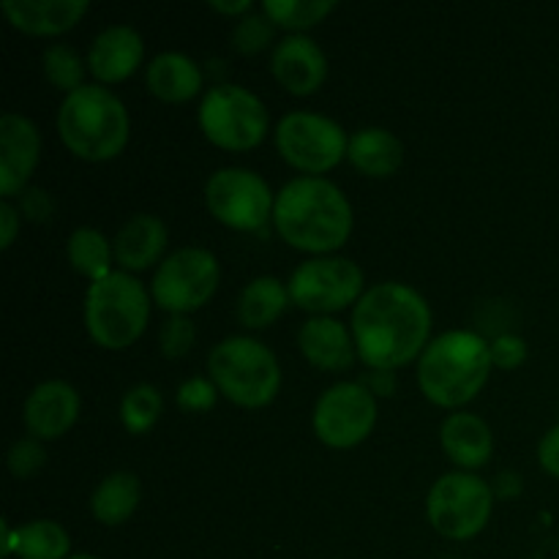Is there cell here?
<instances>
[{"label":"cell","mask_w":559,"mask_h":559,"mask_svg":"<svg viewBox=\"0 0 559 559\" xmlns=\"http://www.w3.org/2000/svg\"><path fill=\"white\" fill-rule=\"evenodd\" d=\"M16 557L22 559H69L71 538L52 519H36L22 524Z\"/></svg>","instance_id":"27"},{"label":"cell","mask_w":559,"mask_h":559,"mask_svg":"<svg viewBox=\"0 0 559 559\" xmlns=\"http://www.w3.org/2000/svg\"><path fill=\"white\" fill-rule=\"evenodd\" d=\"M66 254H69L71 267L80 276L91 278V284L102 282V278H107L112 273L109 271V260H115L112 246H109L107 235L93 227L74 229L69 243H66Z\"/></svg>","instance_id":"26"},{"label":"cell","mask_w":559,"mask_h":559,"mask_svg":"<svg viewBox=\"0 0 559 559\" xmlns=\"http://www.w3.org/2000/svg\"><path fill=\"white\" fill-rule=\"evenodd\" d=\"M431 309L409 284L382 282L353 309V338L369 369L396 371L429 347Z\"/></svg>","instance_id":"1"},{"label":"cell","mask_w":559,"mask_h":559,"mask_svg":"<svg viewBox=\"0 0 559 559\" xmlns=\"http://www.w3.org/2000/svg\"><path fill=\"white\" fill-rule=\"evenodd\" d=\"M218 388L213 385V380H205V377H191L183 385L178 388V407L186 409V413H205L216 404Z\"/></svg>","instance_id":"34"},{"label":"cell","mask_w":559,"mask_h":559,"mask_svg":"<svg viewBox=\"0 0 559 559\" xmlns=\"http://www.w3.org/2000/svg\"><path fill=\"white\" fill-rule=\"evenodd\" d=\"M298 347L304 358L314 369L344 371L355 360V338L349 336L347 325L333 317H311L300 325Z\"/></svg>","instance_id":"19"},{"label":"cell","mask_w":559,"mask_h":559,"mask_svg":"<svg viewBox=\"0 0 559 559\" xmlns=\"http://www.w3.org/2000/svg\"><path fill=\"white\" fill-rule=\"evenodd\" d=\"M349 164L369 178H391L404 162V145L393 131L366 126L349 136Z\"/></svg>","instance_id":"23"},{"label":"cell","mask_w":559,"mask_h":559,"mask_svg":"<svg viewBox=\"0 0 559 559\" xmlns=\"http://www.w3.org/2000/svg\"><path fill=\"white\" fill-rule=\"evenodd\" d=\"M145 58V41L131 25H109L93 38L87 49V69L98 85L123 82L134 74Z\"/></svg>","instance_id":"17"},{"label":"cell","mask_w":559,"mask_h":559,"mask_svg":"<svg viewBox=\"0 0 559 559\" xmlns=\"http://www.w3.org/2000/svg\"><path fill=\"white\" fill-rule=\"evenodd\" d=\"M41 69L49 85L63 91L66 96L85 85V60L69 44H49L41 55Z\"/></svg>","instance_id":"30"},{"label":"cell","mask_w":559,"mask_h":559,"mask_svg":"<svg viewBox=\"0 0 559 559\" xmlns=\"http://www.w3.org/2000/svg\"><path fill=\"white\" fill-rule=\"evenodd\" d=\"M147 91L167 104L191 102L202 91V71L183 52H162L147 63Z\"/></svg>","instance_id":"22"},{"label":"cell","mask_w":559,"mask_h":559,"mask_svg":"<svg viewBox=\"0 0 559 559\" xmlns=\"http://www.w3.org/2000/svg\"><path fill=\"white\" fill-rule=\"evenodd\" d=\"M538 462L551 478H559V424L546 431V437L538 445Z\"/></svg>","instance_id":"38"},{"label":"cell","mask_w":559,"mask_h":559,"mask_svg":"<svg viewBox=\"0 0 559 559\" xmlns=\"http://www.w3.org/2000/svg\"><path fill=\"white\" fill-rule=\"evenodd\" d=\"M491 366V344L480 333L445 331L418 358L420 393L437 407L459 409L484 391Z\"/></svg>","instance_id":"3"},{"label":"cell","mask_w":559,"mask_h":559,"mask_svg":"<svg viewBox=\"0 0 559 559\" xmlns=\"http://www.w3.org/2000/svg\"><path fill=\"white\" fill-rule=\"evenodd\" d=\"M364 271L347 257H314L289 276V298L314 317H331L364 298Z\"/></svg>","instance_id":"11"},{"label":"cell","mask_w":559,"mask_h":559,"mask_svg":"<svg viewBox=\"0 0 559 559\" xmlns=\"http://www.w3.org/2000/svg\"><path fill=\"white\" fill-rule=\"evenodd\" d=\"M205 202L218 224L238 233H260L273 218L276 197L254 169L224 167L207 178Z\"/></svg>","instance_id":"12"},{"label":"cell","mask_w":559,"mask_h":559,"mask_svg":"<svg viewBox=\"0 0 559 559\" xmlns=\"http://www.w3.org/2000/svg\"><path fill=\"white\" fill-rule=\"evenodd\" d=\"M87 0H3L0 11L11 27L27 36H60L87 14Z\"/></svg>","instance_id":"18"},{"label":"cell","mask_w":559,"mask_h":559,"mask_svg":"<svg viewBox=\"0 0 559 559\" xmlns=\"http://www.w3.org/2000/svg\"><path fill=\"white\" fill-rule=\"evenodd\" d=\"M353 205L325 178H295L284 183L273 207V227L284 243L309 254H331L353 235Z\"/></svg>","instance_id":"2"},{"label":"cell","mask_w":559,"mask_h":559,"mask_svg":"<svg viewBox=\"0 0 559 559\" xmlns=\"http://www.w3.org/2000/svg\"><path fill=\"white\" fill-rule=\"evenodd\" d=\"M218 282H222V267L216 254L202 246H183L158 262L151 295L158 309L169 311L173 317H189L191 311L207 306V300L216 295Z\"/></svg>","instance_id":"8"},{"label":"cell","mask_w":559,"mask_h":559,"mask_svg":"<svg viewBox=\"0 0 559 559\" xmlns=\"http://www.w3.org/2000/svg\"><path fill=\"white\" fill-rule=\"evenodd\" d=\"M440 442L445 456L464 469H478L495 453L489 424L475 413H453L442 420Z\"/></svg>","instance_id":"21"},{"label":"cell","mask_w":559,"mask_h":559,"mask_svg":"<svg viewBox=\"0 0 559 559\" xmlns=\"http://www.w3.org/2000/svg\"><path fill=\"white\" fill-rule=\"evenodd\" d=\"M164 249H167V224L153 213L131 216L112 240L115 262L126 273L147 271L153 262L162 260Z\"/></svg>","instance_id":"20"},{"label":"cell","mask_w":559,"mask_h":559,"mask_svg":"<svg viewBox=\"0 0 559 559\" xmlns=\"http://www.w3.org/2000/svg\"><path fill=\"white\" fill-rule=\"evenodd\" d=\"M271 71L293 96H311L328 80V55L306 33H289L273 49Z\"/></svg>","instance_id":"16"},{"label":"cell","mask_w":559,"mask_h":559,"mask_svg":"<svg viewBox=\"0 0 559 559\" xmlns=\"http://www.w3.org/2000/svg\"><path fill=\"white\" fill-rule=\"evenodd\" d=\"M41 158V134L36 123L20 112H5L0 118V194H22Z\"/></svg>","instance_id":"15"},{"label":"cell","mask_w":559,"mask_h":559,"mask_svg":"<svg viewBox=\"0 0 559 559\" xmlns=\"http://www.w3.org/2000/svg\"><path fill=\"white\" fill-rule=\"evenodd\" d=\"M60 142L82 162H109L129 145L131 118L126 104L104 85H82L58 109Z\"/></svg>","instance_id":"4"},{"label":"cell","mask_w":559,"mask_h":559,"mask_svg":"<svg viewBox=\"0 0 559 559\" xmlns=\"http://www.w3.org/2000/svg\"><path fill=\"white\" fill-rule=\"evenodd\" d=\"M338 9L336 0H265L262 14L284 31L304 33Z\"/></svg>","instance_id":"28"},{"label":"cell","mask_w":559,"mask_h":559,"mask_svg":"<svg viewBox=\"0 0 559 559\" xmlns=\"http://www.w3.org/2000/svg\"><path fill=\"white\" fill-rule=\"evenodd\" d=\"M200 129L222 151H251L267 134V109L257 93L216 85L200 102Z\"/></svg>","instance_id":"7"},{"label":"cell","mask_w":559,"mask_h":559,"mask_svg":"<svg viewBox=\"0 0 559 559\" xmlns=\"http://www.w3.org/2000/svg\"><path fill=\"white\" fill-rule=\"evenodd\" d=\"M20 213H25L31 222H49L55 213L52 197L44 189H27L20 200Z\"/></svg>","instance_id":"36"},{"label":"cell","mask_w":559,"mask_h":559,"mask_svg":"<svg viewBox=\"0 0 559 559\" xmlns=\"http://www.w3.org/2000/svg\"><path fill=\"white\" fill-rule=\"evenodd\" d=\"M20 229H22L20 207L11 205V200H3L0 202V249L9 251L11 246H14Z\"/></svg>","instance_id":"37"},{"label":"cell","mask_w":559,"mask_h":559,"mask_svg":"<svg viewBox=\"0 0 559 559\" xmlns=\"http://www.w3.org/2000/svg\"><path fill=\"white\" fill-rule=\"evenodd\" d=\"M276 147L289 167L320 178L347 158L349 136L328 115L289 112L276 126Z\"/></svg>","instance_id":"10"},{"label":"cell","mask_w":559,"mask_h":559,"mask_svg":"<svg viewBox=\"0 0 559 559\" xmlns=\"http://www.w3.org/2000/svg\"><path fill=\"white\" fill-rule=\"evenodd\" d=\"M207 374L224 399L246 409L267 407L282 388L276 355L251 336H229L207 355Z\"/></svg>","instance_id":"5"},{"label":"cell","mask_w":559,"mask_h":559,"mask_svg":"<svg viewBox=\"0 0 559 559\" xmlns=\"http://www.w3.org/2000/svg\"><path fill=\"white\" fill-rule=\"evenodd\" d=\"M197 342V325L191 322V317L175 314L169 317L162 325V333H158V347H162V355L169 360H180L191 353Z\"/></svg>","instance_id":"33"},{"label":"cell","mask_w":559,"mask_h":559,"mask_svg":"<svg viewBox=\"0 0 559 559\" xmlns=\"http://www.w3.org/2000/svg\"><path fill=\"white\" fill-rule=\"evenodd\" d=\"M527 360V342L516 333H502L491 342V364L500 369L513 371Z\"/></svg>","instance_id":"35"},{"label":"cell","mask_w":559,"mask_h":559,"mask_svg":"<svg viewBox=\"0 0 559 559\" xmlns=\"http://www.w3.org/2000/svg\"><path fill=\"white\" fill-rule=\"evenodd\" d=\"M289 304H293V298H289V289L282 278L257 276L240 289L238 320L249 331H262V328H271Z\"/></svg>","instance_id":"25"},{"label":"cell","mask_w":559,"mask_h":559,"mask_svg":"<svg viewBox=\"0 0 559 559\" xmlns=\"http://www.w3.org/2000/svg\"><path fill=\"white\" fill-rule=\"evenodd\" d=\"M273 33H276V25H273V22L262 14V11L260 14H254V11H251V14L240 16L238 25H235L233 44L238 52L257 55L273 41Z\"/></svg>","instance_id":"32"},{"label":"cell","mask_w":559,"mask_h":559,"mask_svg":"<svg viewBox=\"0 0 559 559\" xmlns=\"http://www.w3.org/2000/svg\"><path fill=\"white\" fill-rule=\"evenodd\" d=\"M377 426V396L360 382H336L314 404V435L322 445L349 451Z\"/></svg>","instance_id":"13"},{"label":"cell","mask_w":559,"mask_h":559,"mask_svg":"<svg viewBox=\"0 0 559 559\" xmlns=\"http://www.w3.org/2000/svg\"><path fill=\"white\" fill-rule=\"evenodd\" d=\"M142 500L140 478L134 473H109L91 495V513L104 527H120L136 513Z\"/></svg>","instance_id":"24"},{"label":"cell","mask_w":559,"mask_h":559,"mask_svg":"<svg viewBox=\"0 0 559 559\" xmlns=\"http://www.w3.org/2000/svg\"><path fill=\"white\" fill-rule=\"evenodd\" d=\"M80 407V393L66 380L38 382L22 404V424L36 440H60L76 424Z\"/></svg>","instance_id":"14"},{"label":"cell","mask_w":559,"mask_h":559,"mask_svg":"<svg viewBox=\"0 0 559 559\" xmlns=\"http://www.w3.org/2000/svg\"><path fill=\"white\" fill-rule=\"evenodd\" d=\"M47 464V451H44V442L36 437H20V440L11 442L9 453H5V467L14 475L16 480H31Z\"/></svg>","instance_id":"31"},{"label":"cell","mask_w":559,"mask_h":559,"mask_svg":"<svg viewBox=\"0 0 559 559\" xmlns=\"http://www.w3.org/2000/svg\"><path fill=\"white\" fill-rule=\"evenodd\" d=\"M211 9L216 11V14L246 16L254 11V3H251V0H211Z\"/></svg>","instance_id":"40"},{"label":"cell","mask_w":559,"mask_h":559,"mask_svg":"<svg viewBox=\"0 0 559 559\" xmlns=\"http://www.w3.org/2000/svg\"><path fill=\"white\" fill-rule=\"evenodd\" d=\"M151 298L145 284L126 271L93 282L85 295V328L93 342L104 349L131 347L151 320Z\"/></svg>","instance_id":"6"},{"label":"cell","mask_w":559,"mask_h":559,"mask_svg":"<svg viewBox=\"0 0 559 559\" xmlns=\"http://www.w3.org/2000/svg\"><path fill=\"white\" fill-rule=\"evenodd\" d=\"M164 413V399L156 385H134L126 391L123 402H120V424L131 437H140L151 431L158 424Z\"/></svg>","instance_id":"29"},{"label":"cell","mask_w":559,"mask_h":559,"mask_svg":"<svg viewBox=\"0 0 559 559\" xmlns=\"http://www.w3.org/2000/svg\"><path fill=\"white\" fill-rule=\"evenodd\" d=\"M69 559H102V557H93V555H74V557H69Z\"/></svg>","instance_id":"41"},{"label":"cell","mask_w":559,"mask_h":559,"mask_svg":"<svg viewBox=\"0 0 559 559\" xmlns=\"http://www.w3.org/2000/svg\"><path fill=\"white\" fill-rule=\"evenodd\" d=\"M360 385L369 388L374 396H393V393H396V374H393V371L371 369V374H366L364 380H360Z\"/></svg>","instance_id":"39"},{"label":"cell","mask_w":559,"mask_h":559,"mask_svg":"<svg viewBox=\"0 0 559 559\" xmlns=\"http://www.w3.org/2000/svg\"><path fill=\"white\" fill-rule=\"evenodd\" d=\"M495 491L473 473H448L426 500L429 524L448 540H469L489 524Z\"/></svg>","instance_id":"9"}]
</instances>
